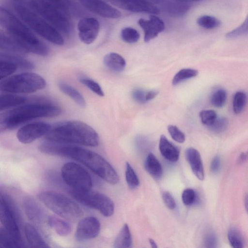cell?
I'll return each mask as SVG.
<instances>
[{
    "label": "cell",
    "instance_id": "cell-18",
    "mask_svg": "<svg viewBox=\"0 0 248 248\" xmlns=\"http://www.w3.org/2000/svg\"><path fill=\"white\" fill-rule=\"evenodd\" d=\"M185 155L194 175L199 180H203L204 178V170L199 151L194 148H188L186 151Z\"/></svg>",
    "mask_w": 248,
    "mask_h": 248
},
{
    "label": "cell",
    "instance_id": "cell-8",
    "mask_svg": "<svg viewBox=\"0 0 248 248\" xmlns=\"http://www.w3.org/2000/svg\"><path fill=\"white\" fill-rule=\"evenodd\" d=\"M46 82L40 75L24 72L0 81V91L13 94L34 93L45 88Z\"/></svg>",
    "mask_w": 248,
    "mask_h": 248
},
{
    "label": "cell",
    "instance_id": "cell-3",
    "mask_svg": "<svg viewBox=\"0 0 248 248\" xmlns=\"http://www.w3.org/2000/svg\"><path fill=\"white\" fill-rule=\"evenodd\" d=\"M61 112V108L49 103L18 106L0 113V133L35 119L59 116Z\"/></svg>",
    "mask_w": 248,
    "mask_h": 248
},
{
    "label": "cell",
    "instance_id": "cell-4",
    "mask_svg": "<svg viewBox=\"0 0 248 248\" xmlns=\"http://www.w3.org/2000/svg\"><path fill=\"white\" fill-rule=\"evenodd\" d=\"M0 26L17 40L28 53L46 56L47 46L40 40L30 28L9 10L0 6Z\"/></svg>",
    "mask_w": 248,
    "mask_h": 248
},
{
    "label": "cell",
    "instance_id": "cell-6",
    "mask_svg": "<svg viewBox=\"0 0 248 248\" xmlns=\"http://www.w3.org/2000/svg\"><path fill=\"white\" fill-rule=\"evenodd\" d=\"M29 8L47 21L58 31L69 35L72 31L71 22L59 8L46 0H16L15 1Z\"/></svg>",
    "mask_w": 248,
    "mask_h": 248
},
{
    "label": "cell",
    "instance_id": "cell-38",
    "mask_svg": "<svg viewBox=\"0 0 248 248\" xmlns=\"http://www.w3.org/2000/svg\"><path fill=\"white\" fill-rule=\"evenodd\" d=\"M79 80L81 84L89 88L93 93L100 96H104L105 94L100 85L95 81L86 77H81Z\"/></svg>",
    "mask_w": 248,
    "mask_h": 248
},
{
    "label": "cell",
    "instance_id": "cell-24",
    "mask_svg": "<svg viewBox=\"0 0 248 248\" xmlns=\"http://www.w3.org/2000/svg\"><path fill=\"white\" fill-rule=\"evenodd\" d=\"M27 100L26 97L16 94H0V111L22 105Z\"/></svg>",
    "mask_w": 248,
    "mask_h": 248
},
{
    "label": "cell",
    "instance_id": "cell-26",
    "mask_svg": "<svg viewBox=\"0 0 248 248\" xmlns=\"http://www.w3.org/2000/svg\"><path fill=\"white\" fill-rule=\"evenodd\" d=\"M58 85L62 93L70 97L78 106L81 107L86 106L84 97L76 88L62 81H59Z\"/></svg>",
    "mask_w": 248,
    "mask_h": 248
},
{
    "label": "cell",
    "instance_id": "cell-13",
    "mask_svg": "<svg viewBox=\"0 0 248 248\" xmlns=\"http://www.w3.org/2000/svg\"><path fill=\"white\" fill-rule=\"evenodd\" d=\"M77 28L80 40L83 43L89 45L96 39L99 32L100 24L96 18L86 17L79 20Z\"/></svg>",
    "mask_w": 248,
    "mask_h": 248
},
{
    "label": "cell",
    "instance_id": "cell-17",
    "mask_svg": "<svg viewBox=\"0 0 248 248\" xmlns=\"http://www.w3.org/2000/svg\"><path fill=\"white\" fill-rule=\"evenodd\" d=\"M138 24L144 31V41L146 43L155 38L165 28L163 20L155 15L150 16L148 20L139 19Z\"/></svg>",
    "mask_w": 248,
    "mask_h": 248
},
{
    "label": "cell",
    "instance_id": "cell-25",
    "mask_svg": "<svg viewBox=\"0 0 248 248\" xmlns=\"http://www.w3.org/2000/svg\"><path fill=\"white\" fill-rule=\"evenodd\" d=\"M103 62L107 67L116 72H122L126 66L125 59L115 52H110L106 54L104 58Z\"/></svg>",
    "mask_w": 248,
    "mask_h": 248
},
{
    "label": "cell",
    "instance_id": "cell-45",
    "mask_svg": "<svg viewBox=\"0 0 248 248\" xmlns=\"http://www.w3.org/2000/svg\"><path fill=\"white\" fill-rule=\"evenodd\" d=\"M196 199V193L191 188L185 189L182 194V200L186 205H190L194 203Z\"/></svg>",
    "mask_w": 248,
    "mask_h": 248
},
{
    "label": "cell",
    "instance_id": "cell-9",
    "mask_svg": "<svg viewBox=\"0 0 248 248\" xmlns=\"http://www.w3.org/2000/svg\"><path fill=\"white\" fill-rule=\"evenodd\" d=\"M71 196L85 206L99 211L105 217L111 216L114 211L112 201L104 194L97 191L72 189Z\"/></svg>",
    "mask_w": 248,
    "mask_h": 248
},
{
    "label": "cell",
    "instance_id": "cell-1",
    "mask_svg": "<svg viewBox=\"0 0 248 248\" xmlns=\"http://www.w3.org/2000/svg\"><path fill=\"white\" fill-rule=\"evenodd\" d=\"M45 154L68 157L81 163L107 182L115 185L119 177L113 167L101 155L90 150L67 143L45 140L38 146Z\"/></svg>",
    "mask_w": 248,
    "mask_h": 248
},
{
    "label": "cell",
    "instance_id": "cell-30",
    "mask_svg": "<svg viewBox=\"0 0 248 248\" xmlns=\"http://www.w3.org/2000/svg\"><path fill=\"white\" fill-rule=\"evenodd\" d=\"M38 205L30 197L26 198L23 201V206L26 214L32 221L38 222L41 218V213Z\"/></svg>",
    "mask_w": 248,
    "mask_h": 248
},
{
    "label": "cell",
    "instance_id": "cell-34",
    "mask_svg": "<svg viewBox=\"0 0 248 248\" xmlns=\"http://www.w3.org/2000/svg\"><path fill=\"white\" fill-rule=\"evenodd\" d=\"M229 242L231 246L234 248H242L244 247V239L240 232L236 228L229 229L227 234Z\"/></svg>",
    "mask_w": 248,
    "mask_h": 248
},
{
    "label": "cell",
    "instance_id": "cell-20",
    "mask_svg": "<svg viewBox=\"0 0 248 248\" xmlns=\"http://www.w3.org/2000/svg\"><path fill=\"white\" fill-rule=\"evenodd\" d=\"M159 7V10L161 9L170 15L178 17L184 15L189 10L190 6L188 3L174 0H163Z\"/></svg>",
    "mask_w": 248,
    "mask_h": 248
},
{
    "label": "cell",
    "instance_id": "cell-23",
    "mask_svg": "<svg viewBox=\"0 0 248 248\" xmlns=\"http://www.w3.org/2000/svg\"><path fill=\"white\" fill-rule=\"evenodd\" d=\"M24 230L27 240L31 247L35 248L49 247L37 230L31 224L26 223L24 226Z\"/></svg>",
    "mask_w": 248,
    "mask_h": 248
},
{
    "label": "cell",
    "instance_id": "cell-27",
    "mask_svg": "<svg viewBox=\"0 0 248 248\" xmlns=\"http://www.w3.org/2000/svg\"><path fill=\"white\" fill-rule=\"evenodd\" d=\"M144 167L146 170L154 178L159 179L162 176V166L153 153L148 155L145 161Z\"/></svg>",
    "mask_w": 248,
    "mask_h": 248
},
{
    "label": "cell",
    "instance_id": "cell-2",
    "mask_svg": "<svg viewBox=\"0 0 248 248\" xmlns=\"http://www.w3.org/2000/svg\"><path fill=\"white\" fill-rule=\"evenodd\" d=\"M45 140L57 142L95 147L99 138L96 131L88 124L77 120L55 124L45 136Z\"/></svg>",
    "mask_w": 248,
    "mask_h": 248
},
{
    "label": "cell",
    "instance_id": "cell-41",
    "mask_svg": "<svg viewBox=\"0 0 248 248\" xmlns=\"http://www.w3.org/2000/svg\"><path fill=\"white\" fill-rule=\"evenodd\" d=\"M248 30V17H247L241 25L230 32H227L226 34V37L228 39L237 38L247 34Z\"/></svg>",
    "mask_w": 248,
    "mask_h": 248
},
{
    "label": "cell",
    "instance_id": "cell-40",
    "mask_svg": "<svg viewBox=\"0 0 248 248\" xmlns=\"http://www.w3.org/2000/svg\"><path fill=\"white\" fill-rule=\"evenodd\" d=\"M227 99V93L222 89L216 91L211 98V104L217 108H221L225 104Z\"/></svg>",
    "mask_w": 248,
    "mask_h": 248
},
{
    "label": "cell",
    "instance_id": "cell-52",
    "mask_svg": "<svg viewBox=\"0 0 248 248\" xmlns=\"http://www.w3.org/2000/svg\"><path fill=\"white\" fill-rule=\"evenodd\" d=\"M248 154L247 153H242L239 156L238 162L239 164L243 163L245 162L247 159Z\"/></svg>",
    "mask_w": 248,
    "mask_h": 248
},
{
    "label": "cell",
    "instance_id": "cell-36",
    "mask_svg": "<svg viewBox=\"0 0 248 248\" xmlns=\"http://www.w3.org/2000/svg\"><path fill=\"white\" fill-rule=\"evenodd\" d=\"M121 37L123 41L126 43L134 44L139 41L140 34L134 28L125 27L121 31Z\"/></svg>",
    "mask_w": 248,
    "mask_h": 248
},
{
    "label": "cell",
    "instance_id": "cell-12",
    "mask_svg": "<svg viewBox=\"0 0 248 248\" xmlns=\"http://www.w3.org/2000/svg\"><path fill=\"white\" fill-rule=\"evenodd\" d=\"M51 125L43 122L31 123L21 126L16 133L18 140L24 144H28L45 136L49 131Z\"/></svg>",
    "mask_w": 248,
    "mask_h": 248
},
{
    "label": "cell",
    "instance_id": "cell-7",
    "mask_svg": "<svg viewBox=\"0 0 248 248\" xmlns=\"http://www.w3.org/2000/svg\"><path fill=\"white\" fill-rule=\"evenodd\" d=\"M38 197L48 209L64 219L75 221L83 216V212L78 205L62 194L43 191Z\"/></svg>",
    "mask_w": 248,
    "mask_h": 248
},
{
    "label": "cell",
    "instance_id": "cell-29",
    "mask_svg": "<svg viewBox=\"0 0 248 248\" xmlns=\"http://www.w3.org/2000/svg\"><path fill=\"white\" fill-rule=\"evenodd\" d=\"M48 223L56 232L61 236H66L71 232L70 225L67 222L57 217L54 216L49 217Z\"/></svg>",
    "mask_w": 248,
    "mask_h": 248
},
{
    "label": "cell",
    "instance_id": "cell-21",
    "mask_svg": "<svg viewBox=\"0 0 248 248\" xmlns=\"http://www.w3.org/2000/svg\"><path fill=\"white\" fill-rule=\"evenodd\" d=\"M0 61L12 63L16 65L18 69L22 70H30L34 67L32 62L14 53L0 52Z\"/></svg>",
    "mask_w": 248,
    "mask_h": 248
},
{
    "label": "cell",
    "instance_id": "cell-33",
    "mask_svg": "<svg viewBox=\"0 0 248 248\" xmlns=\"http://www.w3.org/2000/svg\"><path fill=\"white\" fill-rule=\"evenodd\" d=\"M197 23L200 27L208 30L217 28L220 25V22L218 19L208 15L201 16L197 19Z\"/></svg>",
    "mask_w": 248,
    "mask_h": 248
},
{
    "label": "cell",
    "instance_id": "cell-44",
    "mask_svg": "<svg viewBox=\"0 0 248 248\" xmlns=\"http://www.w3.org/2000/svg\"><path fill=\"white\" fill-rule=\"evenodd\" d=\"M168 131L173 140L179 143H183L186 140L184 133L182 132L176 126L169 125Z\"/></svg>",
    "mask_w": 248,
    "mask_h": 248
},
{
    "label": "cell",
    "instance_id": "cell-10",
    "mask_svg": "<svg viewBox=\"0 0 248 248\" xmlns=\"http://www.w3.org/2000/svg\"><path fill=\"white\" fill-rule=\"evenodd\" d=\"M18 214L15 203L0 191V222L16 240L22 244L18 226Z\"/></svg>",
    "mask_w": 248,
    "mask_h": 248
},
{
    "label": "cell",
    "instance_id": "cell-22",
    "mask_svg": "<svg viewBox=\"0 0 248 248\" xmlns=\"http://www.w3.org/2000/svg\"><path fill=\"white\" fill-rule=\"evenodd\" d=\"M159 149L161 155L168 160L174 162L178 160L179 150L163 135L160 138Z\"/></svg>",
    "mask_w": 248,
    "mask_h": 248
},
{
    "label": "cell",
    "instance_id": "cell-42",
    "mask_svg": "<svg viewBox=\"0 0 248 248\" xmlns=\"http://www.w3.org/2000/svg\"><path fill=\"white\" fill-rule=\"evenodd\" d=\"M228 122L226 118L219 117L216 119L212 124L208 126L209 129L216 133H220L224 131L227 128Z\"/></svg>",
    "mask_w": 248,
    "mask_h": 248
},
{
    "label": "cell",
    "instance_id": "cell-43",
    "mask_svg": "<svg viewBox=\"0 0 248 248\" xmlns=\"http://www.w3.org/2000/svg\"><path fill=\"white\" fill-rule=\"evenodd\" d=\"M199 116L202 123L207 126L212 124L217 117L216 112L212 109L203 110L200 112Z\"/></svg>",
    "mask_w": 248,
    "mask_h": 248
},
{
    "label": "cell",
    "instance_id": "cell-37",
    "mask_svg": "<svg viewBox=\"0 0 248 248\" xmlns=\"http://www.w3.org/2000/svg\"><path fill=\"white\" fill-rule=\"evenodd\" d=\"M247 102V95L242 91L236 92L233 97V110L235 114L240 113L243 110Z\"/></svg>",
    "mask_w": 248,
    "mask_h": 248
},
{
    "label": "cell",
    "instance_id": "cell-46",
    "mask_svg": "<svg viewBox=\"0 0 248 248\" xmlns=\"http://www.w3.org/2000/svg\"><path fill=\"white\" fill-rule=\"evenodd\" d=\"M162 199L166 206L170 209L173 210L175 208L176 206L175 201L169 192H163Z\"/></svg>",
    "mask_w": 248,
    "mask_h": 248
},
{
    "label": "cell",
    "instance_id": "cell-51",
    "mask_svg": "<svg viewBox=\"0 0 248 248\" xmlns=\"http://www.w3.org/2000/svg\"><path fill=\"white\" fill-rule=\"evenodd\" d=\"M158 93L156 90H151L146 92L145 99L146 102L150 101L155 97Z\"/></svg>",
    "mask_w": 248,
    "mask_h": 248
},
{
    "label": "cell",
    "instance_id": "cell-54",
    "mask_svg": "<svg viewBox=\"0 0 248 248\" xmlns=\"http://www.w3.org/2000/svg\"><path fill=\"white\" fill-rule=\"evenodd\" d=\"M174 0L179 1L180 2H183V3H188L189 2L198 1H200L201 0Z\"/></svg>",
    "mask_w": 248,
    "mask_h": 248
},
{
    "label": "cell",
    "instance_id": "cell-15",
    "mask_svg": "<svg viewBox=\"0 0 248 248\" xmlns=\"http://www.w3.org/2000/svg\"><path fill=\"white\" fill-rule=\"evenodd\" d=\"M90 11L102 17L111 19L120 18L122 14L116 8L102 0H80Z\"/></svg>",
    "mask_w": 248,
    "mask_h": 248
},
{
    "label": "cell",
    "instance_id": "cell-53",
    "mask_svg": "<svg viewBox=\"0 0 248 248\" xmlns=\"http://www.w3.org/2000/svg\"><path fill=\"white\" fill-rule=\"evenodd\" d=\"M149 241L150 245L153 248H157V246L155 242L152 238L149 239Z\"/></svg>",
    "mask_w": 248,
    "mask_h": 248
},
{
    "label": "cell",
    "instance_id": "cell-35",
    "mask_svg": "<svg viewBox=\"0 0 248 248\" xmlns=\"http://www.w3.org/2000/svg\"><path fill=\"white\" fill-rule=\"evenodd\" d=\"M125 180L130 189H135L140 185V181L134 170L128 162L126 163Z\"/></svg>",
    "mask_w": 248,
    "mask_h": 248
},
{
    "label": "cell",
    "instance_id": "cell-55",
    "mask_svg": "<svg viewBox=\"0 0 248 248\" xmlns=\"http://www.w3.org/2000/svg\"><path fill=\"white\" fill-rule=\"evenodd\" d=\"M244 201L245 202V208L246 210H247L248 209V196L247 195H246L245 199L244 200Z\"/></svg>",
    "mask_w": 248,
    "mask_h": 248
},
{
    "label": "cell",
    "instance_id": "cell-50",
    "mask_svg": "<svg viewBox=\"0 0 248 248\" xmlns=\"http://www.w3.org/2000/svg\"><path fill=\"white\" fill-rule=\"evenodd\" d=\"M205 241L208 247H214V245H215L216 242V238L213 234H208Z\"/></svg>",
    "mask_w": 248,
    "mask_h": 248
},
{
    "label": "cell",
    "instance_id": "cell-28",
    "mask_svg": "<svg viewBox=\"0 0 248 248\" xmlns=\"http://www.w3.org/2000/svg\"><path fill=\"white\" fill-rule=\"evenodd\" d=\"M115 248H130L132 247V238L128 225L124 224L113 244Z\"/></svg>",
    "mask_w": 248,
    "mask_h": 248
},
{
    "label": "cell",
    "instance_id": "cell-39",
    "mask_svg": "<svg viewBox=\"0 0 248 248\" xmlns=\"http://www.w3.org/2000/svg\"><path fill=\"white\" fill-rule=\"evenodd\" d=\"M18 69L15 64L3 61H0V81L14 74Z\"/></svg>",
    "mask_w": 248,
    "mask_h": 248
},
{
    "label": "cell",
    "instance_id": "cell-48",
    "mask_svg": "<svg viewBox=\"0 0 248 248\" xmlns=\"http://www.w3.org/2000/svg\"><path fill=\"white\" fill-rule=\"evenodd\" d=\"M61 10H67L69 9V2L68 0H46Z\"/></svg>",
    "mask_w": 248,
    "mask_h": 248
},
{
    "label": "cell",
    "instance_id": "cell-11",
    "mask_svg": "<svg viewBox=\"0 0 248 248\" xmlns=\"http://www.w3.org/2000/svg\"><path fill=\"white\" fill-rule=\"evenodd\" d=\"M62 175L65 183L77 190H90L92 181L89 173L79 165L67 162L62 168Z\"/></svg>",
    "mask_w": 248,
    "mask_h": 248
},
{
    "label": "cell",
    "instance_id": "cell-19",
    "mask_svg": "<svg viewBox=\"0 0 248 248\" xmlns=\"http://www.w3.org/2000/svg\"><path fill=\"white\" fill-rule=\"evenodd\" d=\"M0 50L16 54L28 53L17 40L0 29Z\"/></svg>",
    "mask_w": 248,
    "mask_h": 248
},
{
    "label": "cell",
    "instance_id": "cell-14",
    "mask_svg": "<svg viewBox=\"0 0 248 248\" xmlns=\"http://www.w3.org/2000/svg\"><path fill=\"white\" fill-rule=\"evenodd\" d=\"M100 223L94 217H86L78 222L75 237L78 241H82L96 237L99 233Z\"/></svg>",
    "mask_w": 248,
    "mask_h": 248
},
{
    "label": "cell",
    "instance_id": "cell-32",
    "mask_svg": "<svg viewBox=\"0 0 248 248\" xmlns=\"http://www.w3.org/2000/svg\"><path fill=\"white\" fill-rule=\"evenodd\" d=\"M198 71L191 68H184L179 71L173 77L172 83L176 85L184 80L196 77Z\"/></svg>",
    "mask_w": 248,
    "mask_h": 248
},
{
    "label": "cell",
    "instance_id": "cell-5",
    "mask_svg": "<svg viewBox=\"0 0 248 248\" xmlns=\"http://www.w3.org/2000/svg\"><path fill=\"white\" fill-rule=\"evenodd\" d=\"M12 2L17 14L31 29L53 44L62 46L64 44L60 32L42 16L22 4Z\"/></svg>",
    "mask_w": 248,
    "mask_h": 248
},
{
    "label": "cell",
    "instance_id": "cell-31",
    "mask_svg": "<svg viewBox=\"0 0 248 248\" xmlns=\"http://www.w3.org/2000/svg\"><path fill=\"white\" fill-rule=\"evenodd\" d=\"M0 247L18 248L22 247V244L4 229L0 230Z\"/></svg>",
    "mask_w": 248,
    "mask_h": 248
},
{
    "label": "cell",
    "instance_id": "cell-47",
    "mask_svg": "<svg viewBox=\"0 0 248 248\" xmlns=\"http://www.w3.org/2000/svg\"><path fill=\"white\" fill-rule=\"evenodd\" d=\"M146 92L140 89H135L132 91L133 98L138 103L144 104L146 102L145 99Z\"/></svg>",
    "mask_w": 248,
    "mask_h": 248
},
{
    "label": "cell",
    "instance_id": "cell-16",
    "mask_svg": "<svg viewBox=\"0 0 248 248\" xmlns=\"http://www.w3.org/2000/svg\"><path fill=\"white\" fill-rule=\"evenodd\" d=\"M120 8L132 12L158 14L160 10L155 4L146 0H112Z\"/></svg>",
    "mask_w": 248,
    "mask_h": 248
},
{
    "label": "cell",
    "instance_id": "cell-49",
    "mask_svg": "<svg viewBox=\"0 0 248 248\" xmlns=\"http://www.w3.org/2000/svg\"><path fill=\"white\" fill-rule=\"evenodd\" d=\"M220 164L221 162L219 156L218 155L215 156L211 163L210 169L211 171L213 173L217 172L220 169Z\"/></svg>",
    "mask_w": 248,
    "mask_h": 248
}]
</instances>
